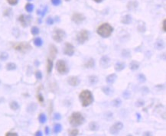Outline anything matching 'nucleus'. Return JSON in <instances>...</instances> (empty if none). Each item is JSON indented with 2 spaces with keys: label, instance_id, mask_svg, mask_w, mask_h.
<instances>
[{
  "label": "nucleus",
  "instance_id": "obj_1",
  "mask_svg": "<svg viewBox=\"0 0 166 136\" xmlns=\"http://www.w3.org/2000/svg\"><path fill=\"white\" fill-rule=\"evenodd\" d=\"M79 99L81 102L83 107L89 106V105H91L94 101L93 93H91V91H90L88 89H84L80 93Z\"/></svg>",
  "mask_w": 166,
  "mask_h": 136
},
{
  "label": "nucleus",
  "instance_id": "obj_2",
  "mask_svg": "<svg viewBox=\"0 0 166 136\" xmlns=\"http://www.w3.org/2000/svg\"><path fill=\"white\" fill-rule=\"evenodd\" d=\"M85 118L84 115L79 112H74L69 118V122L73 127H78L84 124Z\"/></svg>",
  "mask_w": 166,
  "mask_h": 136
},
{
  "label": "nucleus",
  "instance_id": "obj_3",
  "mask_svg": "<svg viewBox=\"0 0 166 136\" xmlns=\"http://www.w3.org/2000/svg\"><path fill=\"white\" fill-rule=\"evenodd\" d=\"M97 32L102 38H109L113 32V28L109 23H103L97 28Z\"/></svg>",
  "mask_w": 166,
  "mask_h": 136
},
{
  "label": "nucleus",
  "instance_id": "obj_4",
  "mask_svg": "<svg viewBox=\"0 0 166 136\" xmlns=\"http://www.w3.org/2000/svg\"><path fill=\"white\" fill-rule=\"evenodd\" d=\"M52 38L56 42L61 43L66 38V32L61 28H55L52 34Z\"/></svg>",
  "mask_w": 166,
  "mask_h": 136
},
{
  "label": "nucleus",
  "instance_id": "obj_5",
  "mask_svg": "<svg viewBox=\"0 0 166 136\" xmlns=\"http://www.w3.org/2000/svg\"><path fill=\"white\" fill-rule=\"evenodd\" d=\"M13 48L16 51H19L20 52H22V53H25V52H28L30 50L32 49V46L30 45L27 42H19V43H17V44H15L13 45Z\"/></svg>",
  "mask_w": 166,
  "mask_h": 136
},
{
  "label": "nucleus",
  "instance_id": "obj_6",
  "mask_svg": "<svg viewBox=\"0 0 166 136\" xmlns=\"http://www.w3.org/2000/svg\"><path fill=\"white\" fill-rule=\"evenodd\" d=\"M56 69L61 74H67L69 71L67 63L64 60H58L56 63Z\"/></svg>",
  "mask_w": 166,
  "mask_h": 136
},
{
  "label": "nucleus",
  "instance_id": "obj_7",
  "mask_svg": "<svg viewBox=\"0 0 166 136\" xmlns=\"http://www.w3.org/2000/svg\"><path fill=\"white\" fill-rule=\"evenodd\" d=\"M89 39V32L87 30L84 29L77 35V41L79 44H83Z\"/></svg>",
  "mask_w": 166,
  "mask_h": 136
},
{
  "label": "nucleus",
  "instance_id": "obj_8",
  "mask_svg": "<svg viewBox=\"0 0 166 136\" xmlns=\"http://www.w3.org/2000/svg\"><path fill=\"white\" fill-rule=\"evenodd\" d=\"M123 128V124L121 122H116L114 123L110 128V132L111 134L116 135Z\"/></svg>",
  "mask_w": 166,
  "mask_h": 136
},
{
  "label": "nucleus",
  "instance_id": "obj_9",
  "mask_svg": "<svg viewBox=\"0 0 166 136\" xmlns=\"http://www.w3.org/2000/svg\"><path fill=\"white\" fill-rule=\"evenodd\" d=\"M74 51H75V50H74L73 45L70 43L67 42L65 44V46L64 48V54L67 56H73L74 54Z\"/></svg>",
  "mask_w": 166,
  "mask_h": 136
},
{
  "label": "nucleus",
  "instance_id": "obj_10",
  "mask_svg": "<svg viewBox=\"0 0 166 136\" xmlns=\"http://www.w3.org/2000/svg\"><path fill=\"white\" fill-rule=\"evenodd\" d=\"M110 64V58L108 56L105 55V56H103L100 58V66L102 68H103V69L107 68V67H109Z\"/></svg>",
  "mask_w": 166,
  "mask_h": 136
},
{
  "label": "nucleus",
  "instance_id": "obj_11",
  "mask_svg": "<svg viewBox=\"0 0 166 136\" xmlns=\"http://www.w3.org/2000/svg\"><path fill=\"white\" fill-rule=\"evenodd\" d=\"M85 19H86L85 16L83 14H80V13H74L72 16V21L77 25L83 22L85 20Z\"/></svg>",
  "mask_w": 166,
  "mask_h": 136
},
{
  "label": "nucleus",
  "instance_id": "obj_12",
  "mask_svg": "<svg viewBox=\"0 0 166 136\" xmlns=\"http://www.w3.org/2000/svg\"><path fill=\"white\" fill-rule=\"evenodd\" d=\"M67 83L71 86H77L80 84V79L77 77L71 76V77L67 78Z\"/></svg>",
  "mask_w": 166,
  "mask_h": 136
},
{
  "label": "nucleus",
  "instance_id": "obj_13",
  "mask_svg": "<svg viewBox=\"0 0 166 136\" xmlns=\"http://www.w3.org/2000/svg\"><path fill=\"white\" fill-rule=\"evenodd\" d=\"M31 18L32 17H30V16H24V15H22V16H20V17L19 18V20L21 22L22 25L24 28H25L28 25L30 21H31Z\"/></svg>",
  "mask_w": 166,
  "mask_h": 136
},
{
  "label": "nucleus",
  "instance_id": "obj_14",
  "mask_svg": "<svg viewBox=\"0 0 166 136\" xmlns=\"http://www.w3.org/2000/svg\"><path fill=\"white\" fill-rule=\"evenodd\" d=\"M117 75L116 73H112V74H110L109 76H107L106 77V82H107L108 84H113L115 83V81L117 79Z\"/></svg>",
  "mask_w": 166,
  "mask_h": 136
},
{
  "label": "nucleus",
  "instance_id": "obj_15",
  "mask_svg": "<svg viewBox=\"0 0 166 136\" xmlns=\"http://www.w3.org/2000/svg\"><path fill=\"white\" fill-rule=\"evenodd\" d=\"M115 70L117 72H120L126 68V64L124 62H117L114 66Z\"/></svg>",
  "mask_w": 166,
  "mask_h": 136
},
{
  "label": "nucleus",
  "instance_id": "obj_16",
  "mask_svg": "<svg viewBox=\"0 0 166 136\" xmlns=\"http://www.w3.org/2000/svg\"><path fill=\"white\" fill-rule=\"evenodd\" d=\"M86 68H93L95 67V60L94 58H90L84 63Z\"/></svg>",
  "mask_w": 166,
  "mask_h": 136
},
{
  "label": "nucleus",
  "instance_id": "obj_17",
  "mask_svg": "<svg viewBox=\"0 0 166 136\" xmlns=\"http://www.w3.org/2000/svg\"><path fill=\"white\" fill-rule=\"evenodd\" d=\"M49 52H50V56L51 57L52 59H54V58L56 57L57 54V48L54 46V44H51V45H50V47H49Z\"/></svg>",
  "mask_w": 166,
  "mask_h": 136
},
{
  "label": "nucleus",
  "instance_id": "obj_18",
  "mask_svg": "<svg viewBox=\"0 0 166 136\" xmlns=\"http://www.w3.org/2000/svg\"><path fill=\"white\" fill-rule=\"evenodd\" d=\"M88 80H89V83L91 86H94V85H96L97 84L98 81H99V79L97 76L95 75H92V76H90L89 78H88Z\"/></svg>",
  "mask_w": 166,
  "mask_h": 136
},
{
  "label": "nucleus",
  "instance_id": "obj_19",
  "mask_svg": "<svg viewBox=\"0 0 166 136\" xmlns=\"http://www.w3.org/2000/svg\"><path fill=\"white\" fill-rule=\"evenodd\" d=\"M102 91H103L106 95H107V96H110V95H112V94L113 93V90L110 86H103V87H102Z\"/></svg>",
  "mask_w": 166,
  "mask_h": 136
},
{
  "label": "nucleus",
  "instance_id": "obj_20",
  "mask_svg": "<svg viewBox=\"0 0 166 136\" xmlns=\"http://www.w3.org/2000/svg\"><path fill=\"white\" fill-rule=\"evenodd\" d=\"M139 64L137 61H135V60H132V61L130 62V64H129L130 70L135 71V70H137L139 69Z\"/></svg>",
  "mask_w": 166,
  "mask_h": 136
},
{
  "label": "nucleus",
  "instance_id": "obj_21",
  "mask_svg": "<svg viewBox=\"0 0 166 136\" xmlns=\"http://www.w3.org/2000/svg\"><path fill=\"white\" fill-rule=\"evenodd\" d=\"M121 22L124 25H129L132 22V16L129 15H126L122 19Z\"/></svg>",
  "mask_w": 166,
  "mask_h": 136
},
{
  "label": "nucleus",
  "instance_id": "obj_22",
  "mask_svg": "<svg viewBox=\"0 0 166 136\" xmlns=\"http://www.w3.org/2000/svg\"><path fill=\"white\" fill-rule=\"evenodd\" d=\"M155 47L157 50H162L164 48V41L161 40H158L155 43Z\"/></svg>",
  "mask_w": 166,
  "mask_h": 136
},
{
  "label": "nucleus",
  "instance_id": "obj_23",
  "mask_svg": "<svg viewBox=\"0 0 166 136\" xmlns=\"http://www.w3.org/2000/svg\"><path fill=\"white\" fill-rule=\"evenodd\" d=\"M121 104H122V101H121V99H119V98L115 99H113V100L111 102V105H113V107H116V108L119 107L120 105H121Z\"/></svg>",
  "mask_w": 166,
  "mask_h": 136
},
{
  "label": "nucleus",
  "instance_id": "obj_24",
  "mask_svg": "<svg viewBox=\"0 0 166 136\" xmlns=\"http://www.w3.org/2000/svg\"><path fill=\"white\" fill-rule=\"evenodd\" d=\"M89 128L91 131H97L99 129V125L96 122H91L89 124Z\"/></svg>",
  "mask_w": 166,
  "mask_h": 136
},
{
  "label": "nucleus",
  "instance_id": "obj_25",
  "mask_svg": "<svg viewBox=\"0 0 166 136\" xmlns=\"http://www.w3.org/2000/svg\"><path fill=\"white\" fill-rule=\"evenodd\" d=\"M36 109H37V105H35V103L32 102V103H31V104H30L28 106L27 111H28V112L32 113V112H34L36 110Z\"/></svg>",
  "mask_w": 166,
  "mask_h": 136
},
{
  "label": "nucleus",
  "instance_id": "obj_26",
  "mask_svg": "<svg viewBox=\"0 0 166 136\" xmlns=\"http://www.w3.org/2000/svg\"><path fill=\"white\" fill-rule=\"evenodd\" d=\"M10 108L12 109V110H18L19 109V103L17 102H16V101H12V102H10Z\"/></svg>",
  "mask_w": 166,
  "mask_h": 136
},
{
  "label": "nucleus",
  "instance_id": "obj_27",
  "mask_svg": "<svg viewBox=\"0 0 166 136\" xmlns=\"http://www.w3.org/2000/svg\"><path fill=\"white\" fill-rule=\"evenodd\" d=\"M53 68V61L51 59H48V64H47V71L48 73H50L52 71Z\"/></svg>",
  "mask_w": 166,
  "mask_h": 136
},
{
  "label": "nucleus",
  "instance_id": "obj_28",
  "mask_svg": "<svg viewBox=\"0 0 166 136\" xmlns=\"http://www.w3.org/2000/svg\"><path fill=\"white\" fill-rule=\"evenodd\" d=\"M6 68L7 70H16L17 68V66H16V64H14V63H9V64H6Z\"/></svg>",
  "mask_w": 166,
  "mask_h": 136
},
{
  "label": "nucleus",
  "instance_id": "obj_29",
  "mask_svg": "<svg viewBox=\"0 0 166 136\" xmlns=\"http://www.w3.org/2000/svg\"><path fill=\"white\" fill-rule=\"evenodd\" d=\"M61 130H62V125L61 124L57 123L54 125V133H59L61 131Z\"/></svg>",
  "mask_w": 166,
  "mask_h": 136
},
{
  "label": "nucleus",
  "instance_id": "obj_30",
  "mask_svg": "<svg viewBox=\"0 0 166 136\" xmlns=\"http://www.w3.org/2000/svg\"><path fill=\"white\" fill-rule=\"evenodd\" d=\"M34 44L36 47H41L42 46L43 44V41L41 38H36L35 40H34Z\"/></svg>",
  "mask_w": 166,
  "mask_h": 136
},
{
  "label": "nucleus",
  "instance_id": "obj_31",
  "mask_svg": "<svg viewBox=\"0 0 166 136\" xmlns=\"http://www.w3.org/2000/svg\"><path fill=\"white\" fill-rule=\"evenodd\" d=\"M38 120L41 123H45L47 122V117L44 113H41L38 117Z\"/></svg>",
  "mask_w": 166,
  "mask_h": 136
},
{
  "label": "nucleus",
  "instance_id": "obj_32",
  "mask_svg": "<svg viewBox=\"0 0 166 136\" xmlns=\"http://www.w3.org/2000/svg\"><path fill=\"white\" fill-rule=\"evenodd\" d=\"M138 80L140 83H144L145 81H146V77L144 74L142 73H140L138 75Z\"/></svg>",
  "mask_w": 166,
  "mask_h": 136
},
{
  "label": "nucleus",
  "instance_id": "obj_33",
  "mask_svg": "<svg viewBox=\"0 0 166 136\" xmlns=\"http://www.w3.org/2000/svg\"><path fill=\"white\" fill-rule=\"evenodd\" d=\"M8 58H9V54L7 52H2L0 54V60L5 61Z\"/></svg>",
  "mask_w": 166,
  "mask_h": 136
},
{
  "label": "nucleus",
  "instance_id": "obj_34",
  "mask_svg": "<svg viewBox=\"0 0 166 136\" xmlns=\"http://www.w3.org/2000/svg\"><path fill=\"white\" fill-rule=\"evenodd\" d=\"M25 10L28 12H32L34 9V6L31 3H28L25 5Z\"/></svg>",
  "mask_w": 166,
  "mask_h": 136
},
{
  "label": "nucleus",
  "instance_id": "obj_35",
  "mask_svg": "<svg viewBox=\"0 0 166 136\" xmlns=\"http://www.w3.org/2000/svg\"><path fill=\"white\" fill-rule=\"evenodd\" d=\"M39 32H40V31H39V28H38V27L34 26V27L32 28V29H31V33H32L33 35H37L39 34Z\"/></svg>",
  "mask_w": 166,
  "mask_h": 136
},
{
  "label": "nucleus",
  "instance_id": "obj_36",
  "mask_svg": "<svg viewBox=\"0 0 166 136\" xmlns=\"http://www.w3.org/2000/svg\"><path fill=\"white\" fill-rule=\"evenodd\" d=\"M122 56H123V57H125V58H128V57H129L131 56V54H130V51H129V50H126V49L123 50V52H122Z\"/></svg>",
  "mask_w": 166,
  "mask_h": 136
},
{
  "label": "nucleus",
  "instance_id": "obj_37",
  "mask_svg": "<svg viewBox=\"0 0 166 136\" xmlns=\"http://www.w3.org/2000/svg\"><path fill=\"white\" fill-rule=\"evenodd\" d=\"M78 133H79L78 129L73 128V129H72L70 131H69V135H70V136H76V135L78 134Z\"/></svg>",
  "mask_w": 166,
  "mask_h": 136
},
{
  "label": "nucleus",
  "instance_id": "obj_38",
  "mask_svg": "<svg viewBox=\"0 0 166 136\" xmlns=\"http://www.w3.org/2000/svg\"><path fill=\"white\" fill-rule=\"evenodd\" d=\"M51 3L54 6H59L60 4L61 3V0H51Z\"/></svg>",
  "mask_w": 166,
  "mask_h": 136
},
{
  "label": "nucleus",
  "instance_id": "obj_39",
  "mask_svg": "<svg viewBox=\"0 0 166 136\" xmlns=\"http://www.w3.org/2000/svg\"><path fill=\"white\" fill-rule=\"evenodd\" d=\"M35 77L38 80H41L42 79V73L41 71H37L35 73Z\"/></svg>",
  "mask_w": 166,
  "mask_h": 136
},
{
  "label": "nucleus",
  "instance_id": "obj_40",
  "mask_svg": "<svg viewBox=\"0 0 166 136\" xmlns=\"http://www.w3.org/2000/svg\"><path fill=\"white\" fill-rule=\"evenodd\" d=\"M123 96L124 98H126V99H129V98L130 97V96H131V93H129V91L126 90V91H125V92L123 93Z\"/></svg>",
  "mask_w": 166,
  "mask_h": 136
},
{
  "label": "nucleus",
  "instance_id": "obj_41",
  "mask_svg": "<svg viewBox=\"0 0 166 136\" xmlns=\"http://www.w3.org/2000/svg\"><path fill=\"white\" fill-rule=\"evenodd\" d=\"M7 2L9 3V4H10L12 6H15L18 3L19 0H7Z\"/></svg>",
  "mask_w": 166,
  "mask_h": 136
},
{
  "label": "nucleus",
  "instance_id": "obj_42",
  "mask_svg": "<svg viewBox=\"0 0 166 136\" xmlns=\"http://www.w3.org/2000/svg\"><path fill=\"white\" fill-rule=\"evenodd\" d=\"M47 24L48 25H53L54 24V19L51 18V17H48V19H47Z\"/></svg>",
  "mask_w": 166,
  "mask_h": 136
},
{
  "label": "nucleus",
  "instance_id": "obj_43",
  "mask_svg": "<svg viewBox=\"0 0 166 136\" xmlns=\"http://www.w3.org/2000/svg\"><path fill=\"white\" fill-rule=\"evenodd\" d=\"M54 118L55 120H60V119L61 118V114H60V113H57V112L54 113Z\"/></svg>",
  "mask_w": 166,
  "mask_h": 136
},
{
  "label": "nucleus",
  "instance_id": "obj_44",
  "mask_svg": "<svg viewBox=\"0 0 166 136\" xmlns=\"http://www.w3.org/2000/svg\"><path fill=\"white\" fill-rule=\"evenodd\" d=\"M37 98H38V101H39L40 102H44V97H43V96H42L41 93H38V94Z\"/></svg>",
  "mask_w": 166,
  "mask_h": 136
},
{
  "label": "nucleus",
  "instance_id": "obj_45",
  "mask_svg": "<svg viewBox=\"0 0 166 136\" xmlns=\"http://www.w3.org/2000/svg\"><path fill=\"white\" fill-rule=\"evenodd\" d=\"M143 105H144V102L143 101H139V102H136V104H135L136 106H142Z\"/></svg>",
  "mask_w": 166,
  "mask_h": 136
},
{
  "label": "nucleus",
  "instance_id": "obj_46",
  "mask_svg": "<svg viewBox=\"0 0 166 136\" xmlns=\"http://www.w3.org/2000/svg\"><path fill=\"white\" fill-rule=\"evenodd\" d=\"M6 136H10V135H11V136H12H12H17L18 134H17V133H12V132H8V133L6 134Z\"/></svg>",
  "mask_w": 166,
  "mask_h": 136
},
{
  "label": "nucleus",
  "instance_id": "obj_47",
  "mask_svg": "<svg viewBox=\"0 0 166 136\" xmlns=\"http://www.w3.org/2000/svg\"><path fill=\"white\" fill-rule=\"evenodd\" d=\"M165 23H166V21H165V19H164V20H163V22H162V30H163L164 32H165V31H166Z\"/></svg>",
  "mask_w": 166,
  "mask_h": 136
},
{
  "label": "nucleus",
  "instance_id": "obj_48",
  "mask_svg": "<svg viewBox=\"0 0 166 136\" xmlns=\"http://www.w3.org/2000/svg\"><path fill=\"white\" fill-rule=\"evenodd\" d=\"M49 132H50V129H49V128L47 126V127H45V134H46L47 135H48L49 134Z\"/></svg>",
  "mask_w": 166,
  "mask_h": 136
},
{
  "label": "nucleus",
  "instance_id": "obj_49",
  "mask_svg": "<svg viewBox=\"0 0 166 136\" xmlns=\"http://www.w3.org/2000/svg\"><path fill=\"white\" fill-rule=\"evenodd\" d=\"M35 135H37V136H41V135H43V134H42V132L41 131H38L36 133H35Z\"/></svg>",
  "mask_w": 166,
  "mask_h": 136
},
{
  "label": "nucleus",
  "instance_id": "obj_50",
  "mask_svg": "<svg viewBox=\"0 0 166 136\" xmlns=\"http://www.w3.org/2000/svg\"><path fill=\"white\" fill-rule=\"evenodd\" d=\"M136 115H137V118H138V121H139L140 118H141V115L139 113H136Z\"/></svg>",
  "mask_w": 166,
  "mask_h": 136
},
{
  "label": "nucleus",
  "instance_id": "obj_51",
  "mask_svg": "<svg viewBox=\"0 0 166 136\" xmlns=\"http://www.w3.org/2000/svg\"><path fill=\"white\" fill-rule=\"evenodd\" d=\"M143 134H144V135H152V134H151V132H145Z\"/></svg>",
  "mask_w": 166,
  "mask_h": 136
},
{
  "label": "nucleus",
  "instance_id": "obj_52",
  "mask_svg": "<svg viewBox=\"0 0 166 136\" xmlns=\"http://www.w3.org/2000/svg\"><path fill=\"white\" fill-rule=\"evenodd\" d=\"M94 1H95L96 3H101L103 0H94Z\"/></svg>",
  "mask_w": 166,
  "mask_h": 136
},
{
  "label": "nucleus",
  "instance_id": "obj_53",
  "mask_svg": "<svg viewBox=\"0 0 166 136\" xmlns=\"http://www.w3.org/2000/svg\"><path fill=\"white\" fill-rule=\"evenodd\" d=\"M28 1H31V0H28Z\"/></svg>",
  "mask_w": 166,
  "mask_h": 136
},
{
  "label": "nucleus",
  "instance_id": "obj_54",
  "mask_svg": "<svg viewBox=\"0 0 166 136\" xmlns=\"http://www.w3.org/2000/svg\"><path fill=\"white\" fill-rule=\"evenodd\" d=\"M66 1H69V0H66Z\"/></svg>",
  "mask_w": 166,
  "mask_h": 136
},
{
  "label": "nucleus",
  "instance_id": "obj_55",
  "mask_svg": "<svg viewBox=\"0 0 166 136\" xmlns=\"http://www.w3.org/2000/svg\"><path fill=\"white\" fill-rule=\"evenodd\" d=\"M0 67H1V65H0Z\"/></svg>",
  "mask_w": 166,
  "mask_h": 136
}]
</instances>
